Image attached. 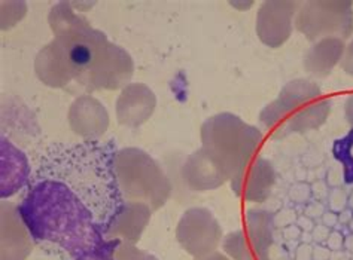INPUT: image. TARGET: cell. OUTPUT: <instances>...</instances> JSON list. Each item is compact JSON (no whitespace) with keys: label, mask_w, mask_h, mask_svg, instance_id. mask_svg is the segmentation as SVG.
Listing matches in <instances>:
<instances>
[{"label":"cell","mask_w":353,"mask_h":260,"mask_svg":"<svg viewBox=\"0 0 353 260\" xmlns=\"http://www.w3.org/2000/svg\"><path fill=\"white\" fill-rule=\"evenodd\" d=\"M18 210L33 243L60 260H114L121 244L106 237L92 211L63 183L29 184Z\"/></svg>","instance_id":"1"},{"label":"cell","mask_w":353,"mask_h":260,"mask_svg":"<svg viewBox=\"0 0 353 260\" xmlns=\"http://www.w3.org/2000/svg\"><path fill=\"white\" fill-rule=\"evenodd\" d=\"M118 152L112 138L51 144L41 155L30 184L43 180L66 184L106 230L125 202L115 173Z\"/></svg>","instance_id":"2"},{"label":"cell","mask_w":353,"mask_h":260,"mask_svg":"<svg viewBox=\"0 0 353 260\" xmlns=\"http://www.w3.org/2000/svg\"><path fill=\"white\" fill-rule=\"evenodd\" d=\"M331 105V100L322 94L318 83L309 79H295L288 82L279 92V97L261 110L259 122L274 138L303 134L327 122Z\"/></svg>","instance_id":"3"},{"label":"cell","mask_w":353,"mask_h":260,"mask_svg":"<svg viewBox=\"0 0 353 260\" xmlns=\"http://www.w3.org/2000/svg\"><path fill=\"white\" fill-rule=\"evenodd\" d=\"M200 137L201 147L208 149L224 165L230 180L258 156L264 142V136L256 127L246 124L230 111H222L204 120Z\"/></svg>","instance_id":"4"},{"label":"cell","mask_w":353,"mask_h":260,"mask_svg":"<svg viewBox=\"0 0 353 260\" xmlns=\"http://www.w3.org/2000/svg\"><path fill=\"white\" fill-rule=\"evenodd\" d=\"M115 173L124 201L142 202L157 211L172 197L173 184L169 175L142 149H121L115 160Z\"/></svg>","instance_id":"5"},{"label":"cell","mask_w":353,"mask_h":260,"mask_svg":"<svg viewBox=\"0 0 353 260\" xmlns=\"http://www.w3.org/2000/svg\"><path fill=\"white\" fill-rule=\"evenodd\" d=\"M294 25L305 39L313 43L327 37H339L346 42L353 34V2L349 0L300 2Z\"/></svg>","instance_id":"6"},{"label":"cell","mask_w":353,"mask_h":260,"mask_svg":"<svg viewBox=\"0 0 353 260\" xmlns=\"http://www.w3.org/2000/svg\"><path fill=\"white\" fill-rule=\"evenodd\" d=\"M176 239L194 259H203L216 252L222 243V228L213 213L194 207L182 215L176 226Z\"/></svg>","instance_id":"7"},{"label":"cell","mask_w":353,"mask_h":260,"mask_svg":"<svg viewBox=\"0 0 353 260\" xmlns=\"http://www.w3.org/2000/svg\"><path fill=\"white\" fill-rule=\"evenodd\" d=\"M134 74V61L124 48L108 43L100 57L83 76L77 82L87 91H115L130 85Z\"/></svg>","instance_id":"8"},{"label":"cell","mask_w":353,"mask_h":260,"mask_svg":"<svg viewBox=\"0 0 353 260\" xmlns=\"http://www.w3.org/2000/svg\"><path fill=\"white\" fill-rule=\"evenodd\" d=\"M300 2L292 0H267L256 12L255 30L258 39L268 48H281L290 39Z\"/></svg>","instance_id":"9"},{"label":"cell","mask_w":353,"mask_h":260,"mask_svg":"<svg viewBox=\"0 0 353 260\" xmlns=\"http://www.w3.org/2000/svg\"><path fill=\"white\" fill-rule=\"evenodd\" d=\"M276 179L277 175L273 164L263 156H255L252 161L233 175L230 184L236 197L246 202L261 204L270 198Z\"/></svg>","instance_id":"10"},{"label":"cell","mask_w":353,"mask_h":260,"mask_svg":"<svg viewBox=\"0 0 353 260\" xmlns=\"http://www.w3.org/2000/svg\"><path fill=\"white\" fill-rule=\"evenodd\" d=\"M181 177L188 189L194 192H209L230 182V175L208 149L200 147L192 152L181 166Z\"/></svg>","instance_id":"11"},{"label":"cell","mask_w":353,"mask_h":260,"mask_svg":"<svg viewBox=\"0 0 353 260\" xmlns=\"http://www.w3.org/2000/svg\"><path fill=\"white\" fill-rule=\"evenodd\" d=\"M2 229V256L0 260H26L33 250V238L20 215L18 206L2 201L0 204Z\"/></svg>","instance_id":"12"},{"label":"cell","mask_w":353,"mask_h":260,"mask_svg":"<svg viewBox=\"0 0 353 260\" xmlns=\"http://www.w3.org/2000/svg\"><path fill=\"white\" fill-rule=\"evenodd\" d=\"M68 120L70 129L83 140H100L109 128V113L100 101L90 94L73 101Z\"/></svg>","instance_id":"13"},{"label":"cell","mask_w":353,"mask_h":260,"mask_svg":"<svg viewBox=\"0 0 353 260\" xmlns=\"http://www.w3.org/2000/svg\"><path fill=\"white\" fill-rule=\"evenodd\" d=\"M157 107L154 91L145 83H130L121 94L115 105L117 119L121 125L137 128L150 119Z\"/></svg>","instance_id":"14"},{"label":"cell","mask_w":353,"mask_h":260,"mask_svg":"<svg viewBox=\"0 0 353 260\" xmlns=\"http://www.w3.org/2000/svg\"><path fill=\"white\" fill-rule=\"evenodd\" d=\"M0 158H2V173H0V197L11 198L26 186L30 184L32 169L27 155L20 151L5 134L0 138Z\"/></svg>","instance_id":"15"},{"label":"cell","mask_w":353,"mask_h":260,"mask_svg":"<svg viewBox=\"0 0 353 260\" xmlns=\"http://www.w3.org/2000/svg\"><path fill=\"white\" fill-rule=\"evenodd\" d=\"M152 213L154 211L146 204L125 201L115 217L110 220L106 229V237L109 239H117L119 243H139L151 220Z\"/></svg>","instance_id":"16"},{"label":"cell","mask_w":353,"mask_h":260,"mask_svg":"<svg viewBox=\"0 0 353 260\" xmlns=\"http://www.w3.org/2000/svg\"><path fill=\"white\" fill-rule=\"evenodd\" d=\"M346 42L339 37H327L314 42L305 52L303 66L305 72L316 78H327L341 63Z\"/></svg>","instance_id":"17"},{"label":"cell","mask_w":353,"mask_h":260,"mask_svg":"<svg viewBox=\"0 0 353 260\" xmlns=\"http://www.w3.org/2000/svg\"><path fill=\"white\" fill-rule=\"evenodd\" d=\"M246 237L258 260H265L274 244V217L270 211L250 208L245 216Z\"/></svg>","instance_id":"18"},{"label":"cell","mask_w":353,"mask_h":260,"mask_svg":"<svg viewBox=\"0 0 353 260\" xmlns=\"http://www.w3.org/2000/svg\"><path fill=\"white\" fill-rule=\"evenodd\" d=\"M48 23L54 37L68 36L81 29H85V27H90L87 18L79 15L73 9L70 2H59L57 5H54L48 15Z\"/></svg>","instance_id":"19"},{"label":"cell","mask_w":353,"mask_h":260,"mask_svg":"<svg viewBox=\"0 0 353 260\" xmlns=\"http://www.w3.org/2000/svg\"><path fill=\"white\" fill-rule=\"evenodd\" d=\"M222 248L225 254L231 260H258L246 237L245 229H237L230 232V234L222 241Z\"/></svg>","instance_id":"20"},{"label":"cell","mask_w":353,"mask_h":260,"mask_svg":"<svg viewBox=\"0 0 353 260\" xmlns=\"http://www.w3.org/2000/svg\"><path fill=\"white\" fill-rule=\"evenodd\" d=\"M332 153L343 169V179L346 184H353V129L334 142Z\"/></svg>","instance_id":"21"},{"label":"cell","mask_w":353,"mask_h":260,"mask_svg":"<svg viewBox=\"0 0 353 260\" xmlns=\"http://www.w3.org/2000/svg\"><path fill=\"white\" fill-rule=\"evenodd\" d=\"M114 260H158V257L146 250L137 248L136 244L121 243L117 248Z\"/></svg>","instance_id":"22"},{"label":"cell","mask_w":353,"mask_h":260,"mask_svg":"<svg viewBox=\"0 0 353 260\" xmlns=\"http://www.w3.org/2000/svg\"><path fill=\"white\" fill-rule=\"evenodd\" d=\"M8 8L11 11L8 12L6 18H2V30H8L14 27L27 12V3L26 2H6Z\"/></svg>","instance_id":"23"},{"label":"cell","mask_w":353,"mask_h":260,"mask_svg":"<svg viewBox=\"0 0 353 260\" xmlns=\"http://www.w3.org/2000/svg\"><path fill=\"white\" fill-rule=\"evenodd\" d=\"M288 195H290V199L294 204H301V206H305V204L310 202V198H312V186L303 182L295 183L291 186Z\"/></svg>","instance_id":"24"},{"label":"cell","mask_w":353,"mask_h":260,"mask_svg":"<svg viewBox=\"0 0 353 260\" xmlns=\"http://www.w3.org/2000/svg\"><path fill=\"white\" fill-rule=\"evenodd\" d=\"M328 207H330V211H334V213H341L343 210L346 208L347 206V195L346 192L343 191L341 188H332L330 191V195H328Z\"/></svg>","instance_id":"25"},{"label":"cell","mask_w":353,"mask_h":260,"mask_svg":"<svg viewBox=\"0 0 353 260\" xmlns=\"http://www.w3.org/2000/svg\"><path fill=\"white\" fill-rule=\"evenodd\" d=\"M273 217H274V226L283 229L296 221V213L292 208H283L279 213H276V215H273Z\"/></svg>","instance_id":"26"},{"label":"cell","mask_w":353,"mask_h":260,"mask_svg":"<svg viewBox=\"0 0 353 260\" xmlns=\"http://www.w3.org/2000/svg\"><path fill=\"white\" fill-rule=\"evenodd\" d=\"M340 66L343 72L353 78V39L349 43H346V50L345 54H343Z\"/></svg>","instance_id":"27"},{"label":"cell","mask_w":353,"mask_h":260,"mask_svg":"<svg viewBox=\"0 0 353 260\" xmlns=\"http://www.w3.org/2000/svg\"><path fill=\"white\" fill-rule=\"evenodd\" d=\"M327 211L325 210V204L322 201H310L309 204H305L304 207V215L310 217V219H319L323 216V213Z\"/></svg>","instance_id":"28"},{"label":"cell","mask_w":353,"mask_h":260,"mask_svg":"<svg viewBox=\"0 0 353 260\" xmlns=\"http://www.w3.org/2000/svg\"><path fill=\"white\" fill-rule=\"evenodd\" d=\"M330 186L325 182H316L312 184V197H314L316 201H327L330 195Z\"/></svg>","instance_id":"29"},{"label":"cell","mask_w":353,"mask_h":260,"mask_svg":"<svg viewBox=\"0 0 353 260\" xmlns=\"http://www.w3.org/2000/svg\"><path fill=\"white\" fill-rule=\"evenodd\" d=\"M345 246V238H343L340 230H331V234L327 239V247L331 252H340V250Z\"/></svg>","instance_id":"30"},{"label":"cell","mask_w":353,"mask_h":260,"mask_svg":"<svg viewBox=\"0 0 353 260\" xmlns=\"http://www.w3.org/2000/svg\"><path fill=\"white\" fill-rule=\"evenodd\" d=\"M330 234H331V229L321 223V225H316L313 228L312 238L316 244H323V243H327Z\"/></svg>","instance_id":"31"},{"label":"cell","mask_w":353,"mask_h":260,"mask_svg":"<svg viewBox=\"0 0 353 260\" xmlns=\"http://www.w3.org/2000/svg\"><path fill=\"white\" fill-rule=\"evenodd\" d=\"M341 182H345L341 174V165L332 166V169L328 171V177H327V184L332 186V188H339Z\"/></svg>","instance_id":"32"},{"label":"cell","mask_w":353,"mask_h":260,"mask_svg":"<svg viewBox=\"0 0 353 260\" xmlns=\"http://www.w3.org/2000/svg\"><path fill=\"white\" fill-rule=\"evenodd\" d=\"M294 260H313V247L301 243L294 252Z\"/></svg>","instance_id":"33"},{"label":"cell","mask_w":353,"mask_h":260,"mask_svg":"<svg viewBox=\"0 0 353 260\" xmlns=\"http://www.w3.org/2000/svg\"><path fill=\"white\" fill-rule=\"evenodd\" d=\"M282 234H283V238H285V239L294 241V239L301 238L303 230L299 228V225H296V223H292V225H290V226H286V228L282 229Z\"/></svg>","instance_id":"34"},{"label":"cell","mask_w":353,"mask_h":260,"mask_svg":"<svg viewBox=\"0 0 353 260\" xmlns=\"http://www.w3.org/2000/svg\"><path fill=\"white\" fill-rule=\"evenodd\" d=\"M331 250L327 246L318 244L313 248V260H330Z\"/></svg>","instance_id":"35"},{"label":"cell","mask_w":353,"mask_h":260,"mask_svg":"<svg viewBox=\"0 0 353 260\" xmlns=\"http://www.w3.org/2000/svg\"><path fill=\"white\" fill-rule=\"evenodd\" d=\"M296 225H299V228L303 230V232H312L313 228H314V223H313V219L307 217L305 215H301L296 217Z\"/></svg>","instance_id":"36"},{"label":"cell","mask_w":353,"mask_h":260,"mask_svg":"<svg viewBox=\"0 0 353 260\" xmlns=\"http://www.w3.org/2000/svg\"><path fill=\"white\" fill-rule=\"evenodd\" d=\"M321 219H322V225L328 226L330 229L336 226L339 223V215H337V213H334V211H325Z\"/></svg>","instance_id":"37"},{"label":"cell","mask_w":353,"mask_h":260,"mask_svg":"<svg viewBox=\"0 0 353 260\" xmlns=\"http://www.w3.org/2000/svg\"><path fill=\"white\" fill-rule=\"evenodd\" d=\"M345 115H346V120H347L349 125H350L352 129H353V94L346 100Z\"/></svg>","instance_id":"38"},{"label":"cell","mask_w":353,"mask_h":260,"mask_svg":"<svg viewBox=\"0 0 353 260\" xmlns=\"http://www.w3.org/2000/svg\"><path fill=\"white\" fill-rule=\"evenodd\" d=\"M352 219H353V213L350 210H343L339 216V223L345 225V223H350Z\"/></svg>","instance_id":"39"},{"label":"cell","mask_w":353,"mask_h":260,"mask_svg":"<svg viewBox=\"0 0 353 260\" xmlns=\"http://www.w3.org/2000/svg\"><path fill=\"white\" fill-rule=\"evenodd\" d=\"M196 260H231V259H230L228 256H225V254L215 252V253H212V254H209V256H206V257L196 259Z\"/></svg>","instance_id":"40"},{"label":"cell","mask_w":353,"mask_h":260,"mask_svg":"<svg viewBox=\"0 0 353 260\" xmlns=\"http://www.w3.org/2000/svg\"><path fill=\"white\" fill-rule=\"evenodd\" d=\"M231 5H233L234 8H250V6H252L254 5V2H248V3H245V2H231Z\"/></svg>","instance_id":"41"},{"label":"cell","mask_w":353,"mask_h":260,"mask_svg":"<svg viewBox=\"0 0 353 260\" xmlns=\"http://www.w3.org/2000/svg\"><path fill=\"white\" fill-rule=\"evenodd\" d=\"M347 204H349V207L353 210V193L350 195V198H349V201H347Z\"/></svg>","instance_id":"42"},{"label":"cell","mask_w":353,"mask_h":260,"mask_svg":"<svg viewBox=\"0 0 353 260\" xmlns=\"http://www.w3.org/2000/svg\"><path fill=\"white\" fill-rule=\"evenodd\" d=\"M349 226H350V229H352V230H353V219H352V220H350V223H349Z\"/></svg>","instance_id":"43"}]
</instances>
